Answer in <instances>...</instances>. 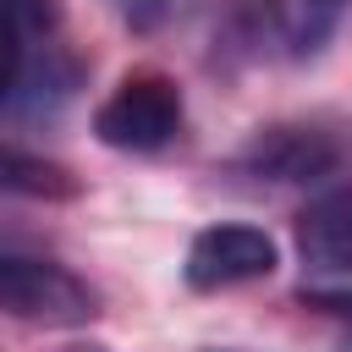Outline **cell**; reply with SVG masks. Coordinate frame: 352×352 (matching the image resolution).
<instances>
[{"label":"cell","mask_w":352,"mask_h":352,"mask_svg":"<svg viewBox=\"0 0 352 352\" xmlns=\"http://www.w3.org/2000/svg\"><path fill=\"white\" fill-rule=\"evenodd\" d=\"M297 248L314 270H352V182H336L297 214Z\"/></svg>","instance_id":"obj_6"},{"label":"cell","mask_w":352,"mask_h":352,"mask_svg":"<svg viewBox=\"0 0 352 352\" xmlns=\"http://www.w3.org/2000/svg\"><path fill=\"white\" fill-rule=\"evenodd\" d=\"M341 138L324 132L319 121H275V126H258L242 154H236V170L258 176V182H319L341 165Z\"/></svg>","instance_id":"obj_3"},{"label":"cell","mask_w":352,"mask_h":352,"mask_svg":"<svg viewBox=\"0 0 352 352\" xmlns=\"http://www.w3.org/2000/svg\"><path fill=\"white\" fill-rule=\"evenodd\" d=\"M302 308H319V314L341 319L346 336H352V292H302Z\"/></svg>","instance_id":"obj_10"},{"label":"cell","mask_w":352,"mask_h":352,"mask_svg":"<svg viewBox=\"0 0 352 352\" xmlns=\"http://www.w3.org/2000/svg\"><path fill=\"white\" fill-rule=\"evenodd\" d=\"M182 88L165 72H126L94 110V138L121 154H154L182 132Z\"/></svg>","instance_id":"obj_1"},{"label":"cell","mask_w":352,"mask_h":352,"mask_svg":"<svg viewBox=\"0 0 352 352\" xmlns=\"http://www.w3.org/2000/svg\"><path fill=\"white\" fill-rule=\"evenodd\" d=\"M280 253H275V236L258 231V226H242V220H226V226H209L192 236L187 248V286L192 292H231V286H248V280H264L275 275Z\"/></svg>","instance_id":"obj_4"},{"label":"cell","mask_w":352,"mask_h":352,"mask_svg":"<svg viewBox=\"0 0 352 352\" xmlns=\"http://www.w3.org/2000/svg\"><path fill=\"white\" fill-rule=\"evenodd\" d=\"M0 308L33 324H88L99 314V292L55 258L0 248Z\"/></svg>","instance_id":"obj_2"},{"label":"cell","mask_w":352,"mask_h":352,"mask_svg":"<svg viewBox=\"0 0 352 352\" xmlns=\"http://www.w3.org/2000/svg\"><path fill=\"white\" fill-rule=\"evenodd\" d=\"M110 11L126 22V28H138V33H148V28H160L165 22V11H170V0H110Z\"/></svg>","instance_id":"obj_9"},{"label":"cell","mask_w":352,"mask_h":352,"mask_svg":"<svg viewBox=\"0 0 352 352\" xmlns=\"http://www.w3.org/2000/svg\"><path fill=\"white\" fill-rule=\"evenodd\" d=\"M60 22L55 0H0V104H11L33 77V44Z\"/></svg>","instance_id":"obj_5"},{"label":"cell","mask_w":352,"mask_h":352,"mask_svg":"<svg viewBox=\"0 0 352 352\" xmlns=\"http://www.w3.org/2000/svg\"><path fill=\"white\" fill-rule=\"evenodd\" d=\"M253 11H258V28L286 55H314L336 33L346 0H253Z\"/></svg>","instance_id":"obj_7"},{"label":"cell","mask_w":352,"mask_h":352,"mask_svg":"<svg viewBox=\"0 0 352 352\" xmlns=\"http://www.w3.org/2000/svg\"><path fill=\"white\" fill-rule=\"evenodd\" d=\"M77 192H82V182L60 160H44V154H28V148L0 143V198H44V204H60V198H77Z\"/></svg>","instance_id":"obj_8"},{"label":"cell","mask_w":352,"mask_h":352,"mask_svg":"<svg viewBox=\"0 0 352 352\" xmlns=\"http://www.w3.org/2000/svg\"><path fill=\"white\" fill-rule=\"evenodd\" d=\"M66 352H110V346H66Z\"/></svg>","instance_id":"obj_11"}]
</instances>
